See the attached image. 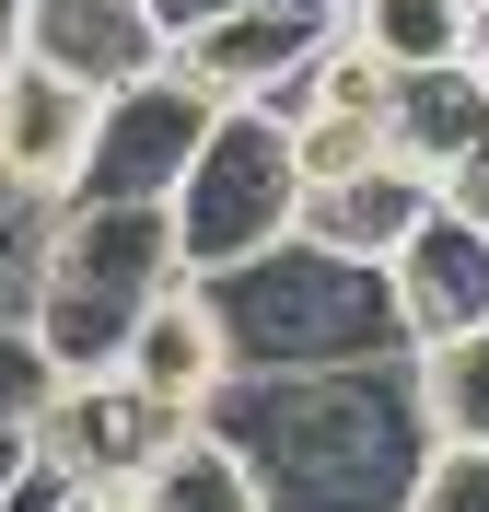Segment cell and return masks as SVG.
Segmentation results:
<instances>
[{
    "instance_id": "1",
    "label": "cell",
    "mask_w": 489,
    "mask_h": 512,
    "mask_svg": "<svg viewBox=\"0 0 489 512\" xmlns=\"http://www.w3.org/2000/svg\"><path fill=\"white\" fill-rule=\"evenodd\" d=\"M210 431H222L245 466H257L268 512H408L420 478V396H408V361H350V373H233L210 396Z\"/></svg>"
},
{
    "instance_id": "2",
    "label": "cell",
    "mask_w": 489,
    "mask_h": 512,
    "mask_svg": "<svg viewBox=\"0 0 489 512\" xmlns=\"http://www.w3.org/2000/svg\"><path fill=\"white\" fill-rule=\"evenodd\" d=\"M210 315L233 338V373H350V361H408V315L373 256H338L315 233L210 268Z\"/></svg>"
},
{
    "instance_id": "3",
    "label": "cell",
    "mask_w": 489,
    "mask_h": 512,
    "mask_svg": "<svg viewBox=\"0 0 489 512\" xmlns=\"http://www.w3.org/2000/svg\"><path fill=\"white\" fill-rule=\"evenodd\" d=\"M175 280H187V256H175V222L163 210H140V198H59L47 256H35V291H24V326L82 384V373H117L129 326Z\"/></svg>"
},
{
    "instance_id": "4",
    "label": "cell",
    "mask_w": 489,
    "mask_h": 512,
    "mask_svg": "<svg viewBox=\"0 0 489 512\" xmlns=\"http://www.w3.org/2000/svg\"><path fill=\"white\" fill-rule=\"evenodd\" d=\"M163 222H175V256H187V280L233 268V256L280 245L303 222V163H292V128L280 105H222L210 140L187 152L175 198H163Z\"/></svg>"
},
{
    "instance_id": "5",
    "label": "cell",
    "mask_w": 489,
    "mask_h": 512,
    "mask_svg": "<svg viewBox=\"0 0 489 512\" xmlns=\"http://www.w3.org/2000/svg\"><path fill=\"white\" fill-rule=\"evenodd\" d=\"M210 117H222V105L198 94L175 59L140 70V82H117V94L94 105V152H82V187L70 198H140V210H163L175 175H187V152L210 140Z\"/></svg>"
},
{
    "instance_id": "6",
    "label": "cell",
    "mask_w": 489,
    "mask_h": 512,
    "mask_svg": "<svg viewBox=\"0 0 489 512\" xmlns=\"http://www.w3.org/2000/svg\"><path fill=\"white\" fill-rule=\"evenodd\" d=\"M94 105L105 94H82L70 70H47V59L12 47V59H0V187L59 210V198L82 187V152H94Z\"/></svg>"
},
{
    "instance_id": "7",
    "label": "cell",
    "mask_w": 489,
    "mask_h": 512,
    "mask_svg": "<svg viewBox=\"0 0 489 512\" xmlns=\"http://www.w3.org/2000/svg\"><path fill=\"white\" fill-rule=\"evenodd\" d=\"M326 24L338 12H222V24H187L163 59L187 70L210 105H280L303 82V59L326 47Z\"/></svg>"
},
{
    "instance_id": "8",
    "label": "cell",
    "mask_w": 489,
    "mask_h": 512,
    "mask_svg": "<svg viewBox=\"0 0 489 512\" xmlns=\"http://www.w3.org/2000/svg\"><path fill=\"white\" fill-rule=\"evenodd\" d=\"M175 431H187V419L152 408L129 373H82V384H59V396H47L35 454H47V466H70V478H140Z\"/></svg>"
},
{
    "instance_id": "9",
    "label": "cell",
    "mask_w": 489,
    "mask_h": 512,
    "mask_svg": "<svg viewBox=\"0 0 489 512\" xmlns=\"http://www.w3.org/2000/svg\"><path fill=\"white\" fill-rule=\"evenodd\" d=\"M385 280H396V315H408V350L455 338V326H489V222H466V210L431 198L408 222V245L385 256Z\"/></svg>"
},
{
    "instance_id": "10",
    "label": "cell",
    "mask_w": 489,
    "mask_h": 512,
    "mask_svg": "<svg viewBox=\"0 0 489 512\" xmlns=\"http://www.w3.org/2000/svg\"><path fill=\"white\" fill-rule=\"evenodd\" d=\"M117 373L152 396V408H175V419H210V396L233 384V338H222V315H210V291L198 280H175L152 303V315L129 326V350H117Z\"/></svg>"
},
{
    "instance_id": "11",
    "label": "cell",
    "mask_w": 489,
    "mask_h": 512,
    "mask_svg": "<svg viewBox=\"0 0 489 512\" xmlns=\"http://www.w3.org/2000/svg\"><path fill=\"white\" fill-rule=\"evenodd\" d=\"M24 59L70 70L82 94H117L140 70H163V24L152 0H24Z\"/></svg>"
},
{
    "instance_id": "12",
    "label": "cell",
    "mask_w": 489,
    "mask_h": 512,
    "mask_svg": "<svg viewBox=\"0 0 489 512\" xmlns=\"http://www.w3.org/2000/svg\"><path fill=\"white\" fill-rule=\"evenodd\" d=\"M420 210H431V163L385 152V163H361V175H338V187H303V222H292V233H315V245L373 256V268H385V256L408 245Z\"/></svg>"
},
{
    "instance_id": "13",
    "label": "cell",
    "mask_w": 489,
    "mask_h": 512,
    "mask_svg": "<svg viewBox=\"0 0 489 512\" xmlns=\"http://www.w3.org/2000/svg\"><path fill=\"white\" fill-rule=\"evenodd\" d=\"M338 35L373 47L385 70H443V59H478L489 0H338ZM478 70H489V59H478Z\"/></svg>"
},
{
    "instance_id": "14",
    "label": "cell",
    "mask_w": 489,
    "mask_h": 512,
    "mask_svg": "<svg viewBox=\"0 0 489 512\" xmlns=\"http://www.w3.org/2000/svg\"><path fill=\"white\" fill-rule=\"evenodd\" d=\"M385 128H396V152H408V163H431V175H443V163H455L466 140L489 128V70H478V59L396 70V105H385Z\"/></svg>"
},
{
    "instance_id": "15",
    "label": "cell",
    "mask_w": 489,
    "mask_h": 512,
    "mask_svg": "<svg viewBox=\"0 0 489 512\" xmlns=\"http://www.w3.org/2000/svg\"><path fill=\"white\" fill-rule=\"evenodd\" d=\"M140 501H152V512H268L257 501V466H245L210 419H187V431L140 466Z\"/></svg>"
},
{
    "instance_id": "16",
    "label": "cell",
    "mask_w": 489,
    "mask_h": 512,
    "mask_svg": "<svg viewBox=\"0 0 489 512\" xmlns=\"http://www.w3.org/2000/svg\"><path fill=\"white\" fill-rule=\"evenodd\" d=\"M408 396H420L431 443H489V326L420 338V350H408Z\"/></svg>"
},
{
    "instance_id": "17",
    "label": "cell",
    "mask_w": 489,
    "mask_h": 512,
    "mask_svg": "<svg viewBox=\"0 0 489 512\" xmlns=\"http://www.w3.org/2000/svg\"><path fill=\"white\" fill-rule=\"evenodd\" d=\"M59 384H70V373H59V361H47V338H35L24 315H0V419H24V431H35Z\"/></svg>"
},
{
    "instance_id": "18",
    "label": "cell",
    "mask_w": 489,
    "mask_h": 512,
    "mask_svg": "<svg viewBox=\"0 0 489 512\" xmlns=\"http://www.w3.org/2000/svg\"><path fill=\"white\" fill-rule=\"evenodd\" d=\"M408 512H489V443H431L408 478Z\"/></svg>"
},
{
    "instance_id": "19",
    "label": "cell",
    "mask_w": 489,
    "mask_h": 512,
    "mask_svg": "<svg viewBox=\"0 0 489 512\" xmlns=\"http://www.w3.org/2000/svg\"><path fill=\"white\" fill-rule=\"evenodd\" d=\"M35 512H152V501H140V478H70V466H59Z\"/></svg>"
},
{
    "instance_id": "20",
    "label": "cell",
    "mask_w": 489,
    "mask_h": 512,
    "mask_svg": "<svg viewBox=\"0 0 489 512\" xmlns=\"http://www.w3.org/2000/svg\"><path fill=\"white\" fill-rule=\"evenodd\" d=\"M431 198H443V210H466V222H489V128L443 163V175H431Z\"/></svg>"
},
{
    "instance_id": "21",
    "label": "cell",
    "mask_w": 489,
    "mask_h": 512,
    "mask_svg": "<svg viewBox=\"0 0 489 512\" xmlns=\"http://www.w3.org/2000/svg\"><path fill=\"white\" fill-rule=\"evenodd\" d=\"M222 12H338V0H152V24H163V47L187 24H222Z\"/></svg>"
},
{
    "instance_id": "22",
    "label": "cell",
    "mask_w": 489,
    "mask_h": 512,
    "mask_svg": "<svg viewBox=\"0 0 489 512\" xmlns=\"http://www.w3.org/2000/svg\"><path fill=\"white\" fill-rule=\"evenodd\" d=\"M24 478H35V431H24V419H0V501H12Z\"/></svg>"
},
{
    "instance_id": "23",
    "label": "cell",
    "mask_w": 489,
    "mask_h": 512,
    "mask_svg": "<svg viewBox=\"0 0 489 512\" xmlns=\"http://www.w3.org/2000/svg\"><path fill=\"white\" fill-rule=\"evenodd\" d=\"M12 47H24V0H0V59H12Z\"/></svg>"
}]
</instances>
